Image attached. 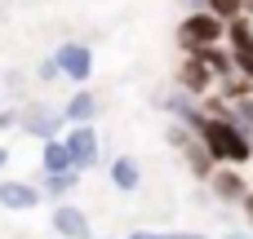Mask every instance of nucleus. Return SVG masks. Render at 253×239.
Here are the masks:
<instances>
[{
    "instance_id": "nucleus-1",
    "label": "nucleus",
    "mask_w": 253,
    "mask_h": 239,
    "mask_svg": "<svg viewBox=\"0 0 253 239\" xmlns=\"http://www.w3.org/2000/svg\"><path fill=\"white\" fill-rule=\"evenodd\" d=\"M200 124V137H205V146H209V155H218V160H231V164H245L249 160V137L240 133V129H231V124H222V120H196Z\"/></svg>"
},
{
    "instance_id": "nucleus-2",
    "label": "nucleus",
    "mask_w": 253,
    "mask_h": 239,
    "mask_svg": "<svg viewBox=\"0 0 253 239\" xmlns=\"http://www.w3.org/2000/svg\"><path fill=\"white\" fill-rule=\"evenodd\" d=\"M218 35H222V27H218V18H213V13H191V18L182 22V31H178V40H182L187 49H196V53H200V49H209Z\"/></svg>"
},
{
    "instance_id": "nucleus-3",
    "label": "nucleus",
    "mask_w": 253,
    "mask_h": 239,
    "mask_svg": "<svg viewBox=\"0 0 253 239\" xmlns=\"http://www.w3.org/2000/svg\"><path fill=\"white\" fill-rule=\"evenodd\" d=\"M58 71L62 75H71V80H84L93 67H89V49L84 44H62L58 49Z\"/></svg>"
},
{
    "instance_id": "nucleus-4",
    "label": "nucleus",
    "mask_w": 253,
    "mask_h": 239,
    "mask_svg": "<svg viewBox=\"0 0 253 239\" xmlns=\"http://www.w3.org/2000/svg\"><path fill=\"white\" fill-rule=\"evenodd\" d=\"M53 226H58V235H62V239H89V222H84V213L71 208V204H62V208L53 213Z\"/></svg>"
},
{
    "instance_id": "nucleus-5",
    "label": "nucleus",
    "mask_w": 253,
    "mask_h": 239,
    "mask_svg": "<svg viewBox=\"0 0 253 239\" xmlns=\"http://www.w3.org/2000/svg\"><path fill=\"white\" fill-rule=\"evenodd\" d=\"M67 146H71L76 169H89L93 155H98V137H93V129H76V133H67Z\"/></svg>"
},
{
    "instance_id": "nucleus-6",
    "label": "nucleus",
    "mask_w": 253,
    "mask_h": 239,
    "mask_svg": "<svg viewBox=\"0 0 253 239\" xmlns=\"http://www.w3.org/2000/svg\"><path fill=\"white\" fill-rule=\"evenodd\" d=\"M231 44H236V67L253 75V27L249 22H231Z\"/></svg>"
},
{
    "instance_id": "nucleus-7",
    "label": "nucleus",
    "mask_w": 253,
    "mask_h": 239,
    "mask_svg": "<svg viewBox=\"0 0 253 239\" xmlns=\"http://www.w3.org/2000/svg\"><path fill=\"white\" fill-rule=\"evenodd\" d=\"M58 120H62L58 111H49V106H31V111L22 115V129L36 133V137H49V133L58 129Z\"/></svg>"
},
{
    "instance_id": "nucleus-8",
    "label": "nucleus",
    "mask_w": 253,
    "mask_h": 239,
    "mask_svg": "<svg viewBox=\"0 0 253 239\" xmlns=\"http://www.w3.org/2000/svg\"><path fill=\"white\" fill-rule=\"evenodd\" d=\"M40 195H36V186H22V182H0V204L4 208H31Z\"/></svg>"
},
{
    "instance_id": "nucleus-9",
    "label": "nucleus",
    "mask_w": 253,
    "mask_h": 239,
    "mask_svg": "<svg viewBox=\"0 0 253 239\" xmlns=\"http://www.w3.org/2000/svg\"><path fill=\"white\" fill-rule=\"evenodd\" d=\"M44 169H49V173H67V169H76L71 146H67V142H49V146H44Z\"/></svg>"
},
{
    "instance_id": "nucleus-10",
    "label": "nucleus",
    "mask_w": 253,
    "mask_h": 239,
    "mask_svg": "<svg viewBox=\"0 0 253 239\" xmlns=\"http://www.w3.org/2000/svg\"><path fill=\"white\" fill-rule=\"evenodd\" d=\"M213 191H218L222 200H245V182H240L236 173H218V177H213Z\"/></svg>"
},
{
    "instance_id": "nucleus-11",
    "label": "nucleus",
    "mask_w": 253,
    "mask_h": 239,
    "mask_svg": "<svg viewBox=\"0 0 253 239\" xmlns=\"http://www.w3.org/2000/svg\"><path fill=\"white\" fill-rule=\"evenodd\" d=\"M182 80H187V89H196V93H200V89L209 84V62H205V58H196V62H187V71H182Z\"/></svg>"
},
{
    "instance_id": "nucleus-12",
    "label": "nucleus",
    "mask_w": 253,
    "mask_h": 239,
    "mask_svg": "<svg viewBox=\"0 0 253 239\" xmlns=\"http://www.w3.org/2000/svg\"><path fill=\"white\" fill-rule=\"evenodd\" d=\"M111 177H116V186H120V191H133V186H138V164H133V160H116Z\"/></svg>"
},
{
    "instance_id": "nucleus-13",
    "label": "nucleus",
    "mask_w": 253,
    "mask_h": 239,
    "mask_svg": "<svg viewBox=\"0 0 253 239\" xmlns=\"http://www.w3.org/2000/svg\"><path fill=\"white\" fill-rule=\"evenodd\" d=\"M93 111H98V102H93L89 93H80V98H71V102H67V120H89Z\"/></svg>"
},
{
    "instance_id": "nucleus-14",
    "label": "nucleus",
    "mask_w": 253,
    "mask_h": 239,
    "mask_svg": "<svg viewBox=\"0 0 253 239\" xmlns=\"http://www.w3.org/2000/svg\"><path fill=\"white\" fill-rule=\"evenodd\" d=\"M209 9H213L218 18H236V13H240V0H209Z\"/></svg>"
},
{
    "instance_id": "nucleus-15",
    "label": "nucleus",
    "mask_w": 253,
    "mask_h": 239,
    "mask_svg": "<svg viewBox=\"0 0 253 239\" xmlns=\"http://www.w3.org/2000/svg\"><path fill=\"white\" fill-rule=\"evenodd\" d=\"M71 186H76V177H71V173H49V191H58V195H62V191H71Z\"/></svg>"
},
{
    "instance_id": "nucleus-16",
    "label": "nucleus",
    "mask_w": 253,
    "mask_h": 239,
    "mask_svg": "<svg viewBox=\"0 0 253 239\" xmlns=\"http://www.w3.org/2000/svg\"><path fill=\"white\" fill-rule=\"evenodd\" d=\"M236 111H240V120L253 129V98H240V106H236Z\"/></svg>"
},
{
    "instance_id": "nucleus-17",
    "label": "nucleus",
    "mask_w": 253,
    "mask_h": 239,
    "mask_svg": "<svg viewBox=\"0 0 253 239\" xmlns=\"http://www.w3.org/2000/svg\"><path fill=\"white\" fill-rule=\"evenodd\" d=\"M129 239H160V235H147V231H138V235H129Z\"/></svg>"
},
{
    "instance_id": "nucleus-18",
    "label": "nucleus",
    "mask_w": 253,
    "mask_h": 239,
    "mask_svg": "<svg viewBox=\"0 0 253 239\" xmlns=\"http://www.w3.org/2000/svg\"><path fill=\"white\" fill-rule=\"evenodd\" d=\"M245 208H249V222H253V195H249V200H245Z\"/></svg>"
},
{
    "instance_id": "nucleus-19",
    "label": "nucleus",
    "mask_w": 253,
    "mask_h": 239,
    "mask_svg": "<svg viewBox=\"0 0 253 239\" xmlns=\"http://www.w3.org/2000/svg\"><path fill=\"white\" fill-rule=\"evenodd\" d=\"M169 239H200V235H169Z\"/></svg>"
},
{
    "instance_id": "nucleus-20",
    "label": "nucleus",
    "mask_w": 253,
    "mask_h": 239,
    "mask_svg": "<svg viewBox=\"0 0 253 239\" xmlns=\"http://www.w3.org/2000/svg\"><path fill=\"white\" fill-rule=\"evenodd\" d=\"M4 160H9V155H4V151H0V169H4Z\"/></svg>"
}]
</instances>
